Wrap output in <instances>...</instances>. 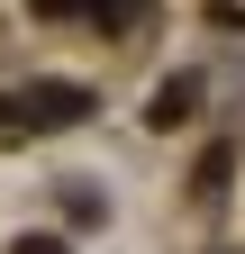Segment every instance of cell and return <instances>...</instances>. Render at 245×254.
<instances>
[{"instance_id": "cell-1", "label": "cell", "mask_w": 245, "mask_h": 254, "mask_svg": "<svg viewBox=\"0 0 245 254\" xmlns=\"http://www.w3.org/2000/svg\"><path fill=\"white\" fill-rule=\"evenodd\" d=\"M18 254H64V245H46V236H27V245H18Z\"/></svg>"}]
</instances>
